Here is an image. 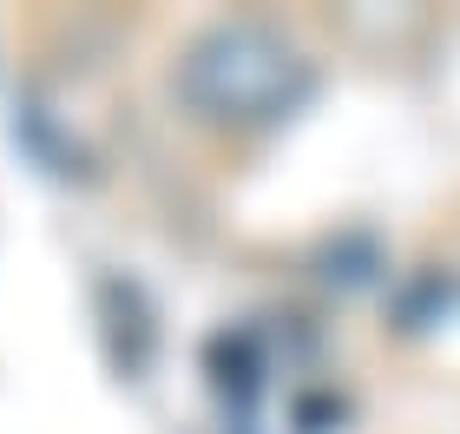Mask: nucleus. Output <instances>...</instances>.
<instances>
[{
	"label": "nucleus",
	"mask_w": 460,
	"mask_h": 434,
	"mask_svg": "<svg viewBox=\"0 0 460 434\" xmlns=\"http://www.w3.org/2000/svg\"><path fill=\"white\" fill-rule=\"evenodd\" d=\"M172 86L204 126L257 132L309 99V59L289 33L263 27V20H217L184 47Z\"/></svg>",
	"instance_id": "1"
}]
</instances>
